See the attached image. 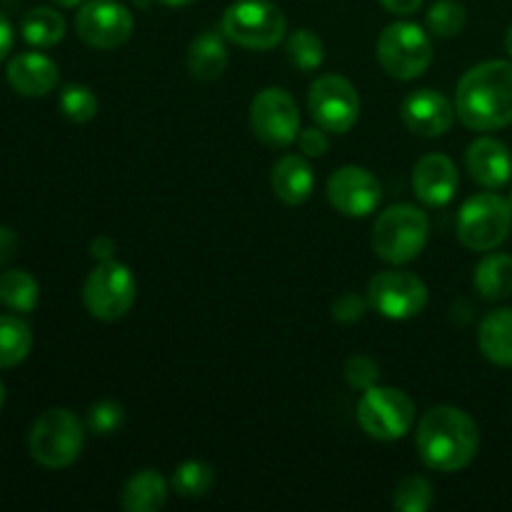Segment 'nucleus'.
Masks as SVG:
<instances>
[{
	"label": "nucleus",
	"instance_id": "27",
	"mask_svg": "<svg viewBox=\"0 0 512 512\" xmlns=\"http://www.w3.org/2000/svg\"><path fill=\"white\" fill-rule=\"evenodd\" d=\"M215 485V470L203 460H185L175 468L173 478H170V488L180 495V498H205Z\"/></svg>",
	"mask_w": 512,
	"mask_h": 512
},
{
	"label": "nucleus",
	"instance_id": "44",
	"mask_svg": "<svg viewBox=\"0 0 512 512\" xmlns=\"http://www.w3.org/2000/svg\"><path fill=\"white\" fill-rule=\"evenodd\" d=\"M510 208H512V193H510Z\"/></svg>",
	"mask_w": 512,
	"mask_h": 512
},
{
	"label": "nucleus",
	"instance_id": "11",
	"mask_svg": "<svg viewBox=\"0 0 512 512\" xmlns=\"http://www.w3.org/2000/svg\"><path fill=\"white\" fill-rule=\"evenodd\" d=\"M133 13L118 0H88L75 13V33L95 50H118L133 35Z\"/></svg>",
	"mask_w": 512,
	"mask_h": 512
},
{
	"label": "nucleus",
	"instance_id": "3",
	"mask_svg": "<svg viewBox=\"0 0 512 512\" xmlns=\"http://www.w3.org/2000/svg\"><path fill=\"white\" fill-rule=\"evenodd\" d=\"M428 215L415 205H393L378 215L373 225V250L380 260L393 265L413 263L428 243Z\"/></svg>",
	"mask_w": 512,
	"mask_h": 512
},
{
	"label": "nucleus",
	"instance_id": "38",
	"mask_svg": "<svg viewBox=\"0 0 512 512\" xmlns=\"http://www.w3.org/2000/svg\"><path fill=\"white\" fill-rule=\"evenodd\" d=\"M113 253H115V243L110 238H105V235L95 238L93 245H90V255H93L98 263H103V260H113Z\"/></svg>",
	"mask_w": 512,
	"mask_h": 512
},
{
	"label": "nucleus",
	"instance_id": "5",
	"mask_svg": "<svg viewBox=\"0 0 512 512\" xmlns=\"http://www.w3.org/2000/svg\"><path fill=\"white\" fill-rule=\"evenodd\" d=\"M285 15L268 0H238L223 13L225 40L245 50H273L285 35Z\"/></svg>",
	"mask_w": 512,
	"mask_h": 512
},
{
	"label": "nucleus",
	"instance_id": "37",
	"mask_svg": "<svg viewBox=\"0 0 512 512\" xmlns=\"http://www.w3.org/2000/svg\"><path fill=\"white\" fill-rule=\"evenodd\" d=\"M383 8L393 15H413L423 5V0H380Z\"/></svg>",
	"mask_w": 512,
	"mask_h": 512
},
{
	"label": "nucleus",
	"instance_id": "39",
	"mask_svg": "<svg viewBox=\"0 0 512 512\" xmlns=\"http://www.w3.org/2000/svg\"><path fill=\"white\" fill-rule=\"evenodd\" d=\"M10 48H13V25L5 18V13H0V63L8 58Z\"/></svg>",
	"mask_w": 512,
	"mask_h": 512
},
{
	"label": "nucleus",
	"instance_id": "17",
	"mask_svg": "<svg viewBox=\"0 0 512 512\" xmlns=\"http://www.w3.org/2000/svg\"><path fill=\"white\" fill-rule=\"evenodd\" d=\"M10 88L25 98H43V95L53 93L58 88L60 70L55 60H50L43 53H18L10 58L8 70H5Z\"/></svg>",
	"mask_w": 512,
	"mask_h": 512
},
{
	"label": "nucleus",
	"instance_id": "20",
	"mask_svg": "<svg viewBox=\"0 0 512 512\" xmlns=\"http://www.w3.org/2000/svg\"><path fill=\"white\" fill-rule=\"evenodd\" d=\"M168 500V480L153 468L138 470L120 493L125 512H158Z\"/></svg>",
	"mask_w": 512,
	"mask_h": 512
},
{
	"label": "nucleus",
	"instance_id": "8",
	"mask_svg": "<svg viewBox=\"0 0 512 512\" xmlns=\"http://www.w3.org/2000/svg\"><path fill=\"white\" fill-rule=\"evenodd\" d=\"M378 63L390 78L415 80L433 63V40L420 25L393 23L380 33Z\"/></svg>",
	"mask_w": 512,
	"mask_h": 512
},
{
	"label": "nucleus",
	"instance_id": "22",
	"mask_svg": "<svg viewBox=\"0 0 512 512\" xmlns=\"http://www.w3.org/2000/svg\"><path fill=\"white\" fill-rule=\"evenodd\" d=\"M480 353L500 368H512V308L485 315L478 333Z\"/></svg>",
	"mask_w": 512,
	"mask_h": 512
},
{
	"label": "nucleus",
	"instance_id": "16",
	"mask_svg": "<svg viewBox=\"0 0 512 512\" xmlns=\"http://www.w3.org/2000/svg\"><path fill=\"white\" fill-rule=\"evenodd\" d=\"M458 168L443 153H430L413 168V190L430 208H443L458 193Z\"/></svg>",
	"mask_w": 512,
	"mask_h": 512
},
{
	"label": "nucleus",
	"instance_id": "23",
	"mask_svg": "<svg viewBox=\"0 0 512 512\" xmlns=\"http://www.w3.org/2000/svg\"><path fill=\"white\" fill-rule=\"evenodd\" d=\"M475 290L485 300H503L512 295V255H485L475 268Z\"/></svg>",
	"mask_w": 512,
	"mask_h": 512
},
{
	"label": "nucleus",
	"instance_id": "33",
	"mask_svg": "<svg viewBox=\"0 0 512 512\" xmlns=\"http://www.w3.org/2000/svg\"><path fill=\"white\" fill-rule=\"evenodd\" d=\"M343 373H345V380H348L355 390L373 388V385H378V378H380L378 363H375L373 358H368V355H350Z\"/></svg>",
	"mask_w": 512,
	"mask_h": 512
},
{
	"label": "nucleus",
	"instance_id": "21",
	"mask_svg": "<svg viewBox=\"0 0 512 512\" xmlns=\"http://www.w3.org/2000/svg\"><path fill=\"white\" fill-rule=\"evenodd\" d=\"M228 68V48H225V35L215 30L200 33L188 48V70L195 80L213 83Z\"/></svg>",
	"mask_w": 512,
	"mask_h": 512
},
{
	"label": "nucleus",
	"instance_id": "14",
	"mask_svg": "<svg viewBox=\"0 0 512 512\" xmlns=\"http://www.w3.org/2000/svg\"><path fill=\"white\" fill-rule=\"evenodd\" d=\"M383 190L370 170L358 165H345L335 170L328 180V200L338 213L348 218H368L380 205Z\"/></svg>",
	"mask_w": 512,
	"mask_h": 512
},
{
	"label": "nucleus",
	"instance_id": "12",
	"mask_svg": "<svg viewBox=\"0 0 512 512\" xmlns=\"http://www.w3.org/2000/svg\"><path fill=\"white\" fill-rule=\"evenodd\" d=\"M368 303L388 320H410L428 305V288L423 280L403 270H383L368 283Z\"/></svg>",
	"mask_w": 512,
	"mask_h": 512
},
{
	"label": "nucleus",
	"instance_id": "34",
	"mask_svg": "<svg viewBox=\"0 0 512 512\" xmlns=\"http://www.w3.org/2000/svg\"><path fill=\"white\" fill-rule=\"evenodd\" d=\"M368 308L370 303L360 298V295L343 293L333 303V318L338 320V323H358V320L368 313Z\"/></svg>",
	"mask_w": 512,
	"mask_h": 512
},
{
	"label": "nucleus",
	"instance_id": "40",
	"mask_svg": "<svg viewBox=\"0 0 512 512\" xmlns=\"http://www.w3.org/2000/svg\"><path fill=\"white\" fill-rule=\"evenodd\" d=\"M55 5H60V8H78V5H83L85 0H53Z\"/></svg>",
	"mask_w": 512,
	"mask_h": 512
},
{
	"label": "nucleus",
	"instance_id": "36",
	"mask_svg": "<svg viewBox=\"0 0 512 512\" xmlns=\"http://www.w3.org/2000/svg\"><path fill=\"white\" fill-rule=\"evenodd\" d=\"M18 235L13 233L10 228H5V225H0V268L3 265H8V260L15 258V253H18Z\"/></svg>",
	"mask_w": 512,
	"mask_h": 512
},
{
	"label": "nucleus",
	"instance_id": "4",
	"mask_svg": "<svg viewBox=\"0 0 512 512\" xmlns=\"http://www.w3.org/2000/svg\"><path fill=\"white\" fill-rule=\"evenodd\" d=\"M85 430L78 415L53 408L40 415L28 435V450L38 465L48 470L70 468L83 453Z\"/></svg>",
	"mask_w": 512,
	"mask_h": 512
},
{
	"label": "nucleus",
	"instance_id": "43",
	"mask_svg": "<svg viewBox=\"0 0 512 512\" xmlns=\"http://www.w3.org/2000/svg\"><path fill=\"white\" fill-rule=\"evenodd\" d=\"M3 405H5V385L3 380H0V410H3Z\"/></svg>",
	"mask_w": 512,
	"mask_h": 512
},
{
	"label": "nucleus",
	"instance_id": "9",
	"mask_svg": "<svg viewBox=\"0 0 512 512\" xmlns=\"http://www.w3.org/2000/svg\"><path fill=\"white\" fill-rule=\"evenodd\" d=\"M358 425L368 438L393 443L405 438L415 425V405L403 390L373 388L363 390L358 403Z\"/></svg>",
	"mask_w": 512,
	"mask_h": 512
},
{
	"label": "nucleus",
	"instance_id": "28",
	"mask_svg": "<svg viewBox=\"0 0 512 512\" xmlns=\"http://www.w3.org/2000/svg\"><path fill=\"white\" fill-rule=\"evenodd\" d=\"M288 58L290 63L295 65L298 70H318L323 65L325 58V48H323V40L308 28H300L295 30L293 35L288 38Z\"/></svg>",
	"mask_w": 512,
	"mask_h": 512
},
{
	"label": "nucleus",
	"instance_id": "31",
	"mask_svg": "<svg viewBox=\"0 0 512 512\" xmlns=\"http://www.w3.org/2000/svg\"><path fill=\"white\" fill-rule=\"evenodd\" d=\"M98 98L85 85H65L60 93V110L73 123H90L98 115Z\"/></svg>",
	"mask_w": 512,
	"mask_h": 512
},
{
	"label": "nucleus",
	"instance_id": "35",
	"mask_svg": "<svg viewBox=\"0 0 512 512\" xmlns=\"http://www.w3.org/2000/svg\"><path fill=\"white\" fill-rule=\"evenodd\" d=\"M298 143H300V150H303V155H308V158H320V155H325L330 150L328 130H323L320 125L318 128L303 130V133L298 135Z\"/></svg>",
	"mask_w": 512,
	"mask_h": 512
},
{
	"label": "nucleus",
	"instance_id": "25",
	"mask_svg": "<svg viewBox=\"0 0 512 512\" xmlns=\"http://www.w3.org/2000/svg\"><path fill=\"white\" fill-rule=\"evenodd\" d=\"M33 348V330L15 315H0V368L23 363Z\"/></svg>",
	"mask_w": 512,
	"mask_h": 512
},
{
	"label": "nucleus",
	"instance_id": "7",
	"mask_svg": "<svg viewBox=\"0 0 512 512\" xmlns=\"http://www.w3.org/2000/svg\"><path fill=\"white\" fill-rule=\"evenodd\" d=\"M512 230L510 200L495 193H480L465 200L458 215L460 243L475 253H490L508 240Z\"/></svg>",
	"mask_w": 512,
	"mask_h": 512
},
{
	"label": "nucleus",
	"instance_id": "26",
	"mask_svg": "<svg viewBox=\"0 0 512 512\" xmlns=\"http://www.w3.org/2000/svg\"><path fill=\"white\" fill-rule=\"evenodd\" d=\"M38 280L25 270H8L0 275V303L15 313H33L38 305Z\"/></svg>",
	"mask_w": 512,
	"mask_h": 512
},
{
	"label": "nucleus",
	"instance_id": "10",
	"mask_svg": "<svg viewBox=\"0 0 512 512\" xmlns=\"http://www.w3.org/2000/svg\"><path fill=\"white\" fill-rule=\"evenodd\" d=\"M250 128L268 148H288L300 135L298 103L285 88H265L250 103Z\"/></svg>",
	"mask_w": 512,
	"mask_h": 512
},
{
	"label": "nucleus",
	"instance_id": "19",
	"mask_svg": "<svg viewBox=\"0 0 512 512\" xmlns=\"http://www.w3.org/2000/svg\"><path fill=\"white\" fill-rule=\"evenodd\" d=\"M270 183H273L275 195H278L285 205H303L305 200L313 195L315 175L303 155H283V158L273 165Z\"/></svg>",
	"mask_w": 512,
	"mask_h": 512
},
{
	"label": "nucleus",
	"instance_id": "24",
	"mask_svg": "<svg viewBox=\"0 0 512 512\" xmlns=\"http://www.w3.org/2000/svg\"><path fill=\"white\" fill-rule=\"evenodd\" d=\"M20 33L35 48H53L63 40L65 35V20L58 10L53 8H33L23 15L20 23Z\"/></svg>",
	"mask_w": 512,
	"mask_h": 512
},
{
	"label": "nucleus",
	"instance_id": "18",
	"mask_svg": "<svg viewBox=\"0 0 512 512\" xmlns=\"http://www.w3.org/2000/svg\"><path fill=\"white\" fill-rule=\"evenodd\" d=\"M465 165L475 183L483 188H503L512 178V155L508 145L495 138H478L465 153Z\"/></svg>",
	"mask_w": 512,
	"mask_h": 512
},
{
	"label": "nucleus",
	"instance_id": "42",
	"mask_svg": "<svg viewBox=\"0 0 512 512\" xmlns=\"http://www.w3.org/2000/svg\"><path fill=\"white\" fill-rule=\"evenodd\" d=\"M505 50H508V53L512 55V25H510L508 35H505Z\"/></svg>",
	"mask_w": 512,
	"mask_h": 512
},
{
	"label": "nucleus",
	"instance_id": "32",
	"mask_svg": "<svg viewBox=\"0 0 512 512\" xmlns=\"http://www.w3.org/2000/svg\"><path fill=\"white\" fill-rule=\"evenodd\" d=\"M125 410L123 405L115 400H100V403L90 405L88 410V428L95 435H113L123 428Z\"/></svg>",
	"mask_w": 512,
	"mask_h": 512
},
{
	"label": "nucleus",
	"instance_id": "29",
	"mask_svg": "<svg viewBox=\"0 0 512 512\" xmlns=\"http://www.w3.org/2000/svg\"><path fill=\"white\" fill-rule=\"evenodd\" d=\"M433 485L420 475H410L395 488L393 508L398 512H428L433 508Z\"/></svg>",
	"mask_w": 512,
	"mask_h": 512
},
{
	"label": "nucleus",
	"instance_id": "15",
	"mask_svg": "<svg viewBox=\"0 0 512 512\" xmlns=\"http://www.w3.org/2000/svg\"><path fill=\"white\" fill-rule=\"evenodd\" d=\"M400 115H403V123L410 133L423 135V138H438V135H445L450 128H453L455 118V105L445 98L438 90H413L408 98L403 100V108H400Z\"/></svg>",
	"mask_w": 512,
	"mask_h": 512
},
{
	"label": "nucleus",
	"instance_id": "13",
	"mask_svg": "<svg viewBox=\"0 0 512 512\" xmlns=\"http://www.w3.org/2000/svg\"><path fill=\"white\" fill-rule=\"evenodd\" d=\"M308 108L320 128L340 135L358 123L360 95L343 75H323L310 85Z\"/></svg>",
	"mask_w": 512,
	"mask_h": 512
},
{
	"label": "nucleus",
	"instance_id": "2",
	"mask_svg": "<svg viewBox=\"0 0 512 512\" xmlns=\"http://www.w3.org/2000/svg\"><path fill=\"white\" fill-rule=\"evenodd\" d=\"M420 460L438 473H458L468 468L480 448L478 423L453 405L430 408L420 418L415 433Z\"/></svg>",
	"mask_w": 512,
	"mask_h": 512
},
{
	"label": "nucleus",
	"instance_id": "6",
	"mask_svg": "<svg viewBox=\"0 0 512 512\" xmlns=\"http://www.w3.org/2000/svg\"><path fill=\"white\" fill-rule=\"evenodd\" d=\"M135 298H138L135 275L118 260H103L95 265L83 285L85 310L103 323L125 318L135 305Z\"/></svg>",
	"mask_w": 512,
	"mask_h": 512
},
{
	"label": "nucleus",
	"instance_id": "41",
	"mask_svg": "<svg viewBox=\"0 0 512 512\" xmlns=\"http://www.w3.org/2000/svg\"><path fill=\"white\" fill-rule=\"evenodd\" d=\"M163 5H170V8H183V5H190L193 0H160Z\"/></svg>",
	"mask_w": 512,
	"mask_h": 512
},
{
	"label": "nucleus",
	"instance_id": "30",
	"mask_svg": "<svg viewBox=\"0 0 512 512\" xmlns=\"http://www.w3.org/2000/svg\"><path fill=\"white\" fill-rule=\"evenodd\" d=\"M465 20H468V13L458 0H438L428 10V28L438 38H455L465 28Z\"/></svg>",
	"mask_w": 512,
	"mask_h": 512
},
{
	"label": "nucleus",
	"instance_id": "1",
	"mask_svg": "<svg viewBox=\"0 0 512 512\" xmlns=\"http://www.w3.org/2000/svg\"><path fill=\"white\" fill-rule=\"evenodd\" d=\"M460 123L478 133H490L512 123V63L488 60L460 78L455 90Z\"/></svg>",
	"mask_w": 512,
	"mask_h": 512
}]
</instances>
